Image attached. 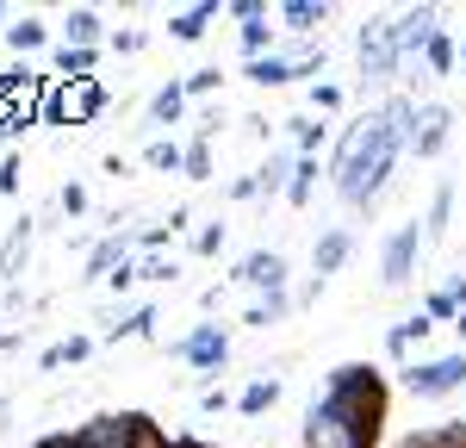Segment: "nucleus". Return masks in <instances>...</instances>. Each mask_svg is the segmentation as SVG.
<instances>
[{"mask_svg":"<svg viewBox=\"0 0 466 448\" xmlns=\"http://www.w3.org/2000/svg\"><path fill=\"white\" fill-rule=\"evenodd\" d=\"M410 137H417V100H404V94H392L380 112L355 118L342 131V144H336V162H329L336 168V193L349 206H373L386 193V181H392L398 156L410 149Z\"/></svg>","mask_w":466,"mask_h":448,"instance_id":"f257e3e1","label":"nucleus"},{"mask_svg":"<svg viewBox=\"0 0 466 448\" xmlns=\"http://www.w3.org/2000/svg\"><path fill=\"white\" fill-rule=\"evenodd\" d=\"M380 423H386V380L367 361H349L329 373V386L305 411V448H373Z\"/></svg>","mask_w":466,"mask_h":448,"instance_id":"f03ea898","label":"nucleus"},{"mask_svg":"<svg viewBox=\"0 0 466 448\" xmlns=\"http://www.w3.org/2000/svg\"><path fill=\"white\" fill-rule=\"evenodd\" d=\"M461 386H466V349L441 355V361H410V368H404V392H410V399H448V392H461Z\"/></svg>","mask_w":466,"mask_h":448,"instance_id":"7ed1b4c3","label":"nucleus"},{"mask_svg":"<svg viewBox=\"0 0 466 448\" xmlns=\"http://www.w3.org/2000/svg\"><path fill=\"white\" fill-rule=\"evenodd\" d=\"M355 56H360L367 81H386V75L404 69V56H398V44H392V19H367L355 32Z\"/></svg>","mask_w":466,"mask_h":448,"instance_id":"20e7f679","label":"nucleus"},{"mask_svg":"<svg viewBox=\"0 0 466 448\" xmlns=\"http://www.w3.org/2000/svg\"><path fill=\"white\" fill-rule=\"evenodd\" d=\"M417 256H423V219H404L392 237H386L380 280H386V287H410V274H417Z\"/></svg>","mask_w":466,"mask_h":448,"instance_id":"39448f33","label":"nucleus"},{"mask_svg":"<svg viewBox=\"0 0 466 448\" xmlns=\"http://www.w3.org/2000/svg\"><path fill=\"white\" fill-rule=\"evenodd\" d=\"M137 430H144L137 411H100L69 436V448H137Z\"/></svg>","mask_w":466,"mask_h":448,"instance_id":"423d86ee","label":"nucleus"},{"mask_svg":"<svg viewBox=\"0 0 466 448\" xmlns=\"http://www.w3.org/2000/svg\"><path fill=\"white\" fill-rule=\"evenodd\" d=\"M106 107V87L87 75V81H63L56 94H50V118H63V125H87V118H100Z\"/></svg>","mask_w":466,"mask_h":448,"instance_id":"0eeeda50","label":"nucleus"},{"mask_svg":"<svg viewBox=\"0 0 466 448\" xmlns=\"http://www.w3.org/2000/svg\"><path fill=\"white\" fill-rule=\"evenodd\" d=\"M435 32H441V13H435V6H404V13L392 19V44H398V56H404V63H410V56H423Z\"/></svg>","mask_w":466,"mask_h":448,"instance_id":"6e6552de","label":"nucleus"},{"mask_svg":"<svg viewBox=\"0 0 466 448\" xmlns=\"http://www.w3.org/2000/svg\"><path fill=\"white\" fill-rule=\"evenodd\" d=\"M175 355L187 361V368H199V373H218L224 361H230V336L218 331V324H199L193 336H180V342H175Z\"/></svg>","mask_w":466,"mask_h":448,"instance_id":"1a4fd4ad","label":"nucleus"},{"mask_svg":"<svg viewBox=\"0 0 466 448\" xmlns=\"http://www.w3.org/2000/svg\"><path fill=\"white\" fill-rule=\"evenodd\" d=\"M448 137H454V112L441 107V100H423V107H417V137H410V156H423V162H430V156H441V149H448Z\"/></svg>","mask_w":466,"mask_h":448,"instance_id":"9d476101","label":"nucleus"},{"mask_svg":"<svg viewBox=\"0 0 466 448\" xmlns=\"http://www.w3.org/2000/svg\"><path fill=\"white\" fill-rule=\"evenodd\" d=\"M237 280L261 287V293H287V256L280 249H249V256L237 261Z\"/></svg>","mask_w":466,"mask_h":448,"instance_id":"9b49d317","label":"nucleus"},{"mask_svg":"<svg viewBox=\"0 0 466 448\" xmlns=\"http://www.w3.org/2000/svg\"><path fill=\"white\" fill-rule=\"evenodd\" d=\"M349 256H355V230H349V224H329L318 243H311V274L323 280V274H336Z\"/></svg>","mask_w":466,"mask_h":448,"instance_id":"f8f14e48","label":"nucleus"},{"mask_svg":"<svg viewBox=\"0 0 466 448\" xmlns=\"http://www.w3.org/2000/svg\"><path fill=\"white\" fill-rule=\"evenodd\" d=\"M100 37H106V25H100L94 6H75L69 19H63V44H69V50H94Z\"/></svg>","mask_w":466,"mask_h":448,"instance_id":"ddd939ff","label":"nucleus"},{"mask_svg":"<svg viewBox=\"0 0 466 448\" xmlns=\"http://www.w3.org/2000/svg\"><path fill=\"white\" fill-rule=\"evenodd\" d=\"M274 13H280V19H287V32H299V37H311L323 19H329V6H323V0H280Z\"/></svg>","mask_w":466,"mask_h":448,"instance_id":"4468645a","label":"nucleus"},{"mask_svg":"<svg viewBox=\"0 0 466 448\" xmlns=\"http://www.w3.org/2000/svg\"><path fill=\"white\" fill-rule=\"evenodd\" d=\"M212 19H218V0H206V6H187V13H168V37H180V44H199Z\"/></svg>","mask_w":466,"mask_h":448,"instance_id":"2eb2a0df","label":"nucleus"},{"mask_svg":"<svg viewBox=\"0 0 466 448\" xmlns=\"http://www.w3.org/2000/svg\"><path fill=\"white\" fill-rule=\"evenodd\" d=\"M430 331H435L430 318H423V311H410L404 324H392V331H386V355H398V361H404V355H410V349H417Z\"/></svg>","mask_w":466,"mask_h":448,"instance_id":"dca6fc26","label":"nucleus"},{"mask_svg":"<svg viewBox=\"0 0 466 448\" xmlns=\"http://www.w3.org/2000/svg\"><path fill=\"white\" fill-rule=\"evenodd\" d=\"M280 405V380H249L243 392H237V411L243 417H261V411H274Z\"/></svg>","mask_w":466,"mask_h":448,"instance_id":"f3484780","label":"nucleus"},{"mask_svg":"<svg viewBox=\"0 0 466 448\" xmlns=\"http://www.w3.org/2000/svg\"><path fill=\"white\" fill-rule=\"evenodd\" d=\"M292 162H299V156L274 149V156H268V162L255 168V187H261V193H287V181H292Z\"/></svg>","mask_w":466,"mask_h":448,"instance_id":"a211bd4d","label":"nucleus"},{"mask_svg":"<svg viewBox=\"0 0 466 448\" xmlns=\"http://www.w3.org/2000/svg\"><path fill=\"white\" fill-rule=\"evenodd\" d=\"M448 212H454V187H435L430 212H423V243H441L448 237Z\"/></svg>","mask_w":466,"mask_h":448,"instance_id":"6ab92c4d","label":"nucleus"},{"mask_svg":"<svg viewBox=\"0 0 466 448\" xmlns=\"http://www.w3.org/2000/svg\"><path fill=\"white\" fill-rule=\"evenodd\" d=\"M417 63H423L430 75H454V69H461V50H454V37H448V32H435V37H430V50H423Z\"/></svg>","mask_w":466,"mask_h":448,"instance_id":"aec40b11","label":"nucleus"},{"mask_svg":"<svg viewBox=\"0 0 466 448\" xmlns=\"http://www.w3.org/2000/svg\"><path fill=\"white\" fill-rule=\"evenodd\" d=\"M25 249H32V219L13 224V237H6V249H0V274H6V280L25 268Z\"/></svg>","mask_w":466,"mask_h":448,"instance_id":"412c9836","label":"nucleus"},{"mask_svg":"<svg viewBox=\"0 0 466 448\" xmlns=\"http://www.w3.org/2000/svg\"><path fill=\"white\" fill-rule=\"evenodd\" d=\"M149 324H156V305H131V311H118L106 324V342H118V336H149Z\"/></svg>","mask_w":466,"mask_h":448,"instance_id":"4be33fe9","label":"nucleus"},{"mask_svg":"<svg viewBox=\"0 0 466 448\" xmlns=\"http://www.w3.org/2000/svg\"><path fill=\"white\" fill-rule=\"evenodd\" d=\"M311 187H318V156H299L287 181V206H311Z\"/></svg>","mask_w":466,"mask_h":448,"instance_id":"5701e85b","label":"nucleus"},{"mask_svg":"<svg viewBox=\"0 0 466 448\" xmlns=\"http://www.w3.org/2000/svg\"><path fill=\"white\" fill-rule=\"evenodd\" d=\"M187 112V87H156L149 94V125H175Z\"/></svg>","mask_w":466,"mask_h":448,"instance_id":"b1692460","label":"nucleus"},{"mask_svg":"<svg viewBox=\"0 0 466 448\" xmlns=\"http://www.w3.org/2000/svg\"><path fill=\"white\" fill-rule=\"evenodd\" d=\"M125 261V237H106L94 256H87V280H112V268Z\"/></svg>","mask_w":466,"mask_h":448,"instance_id":"393cba45","label":"nucleus"},{"mask_svg":"<svg viewBox=\"0 0 466 448\" xmlns=\"http://www.w3.org/2000/svg\"><path fill=\"white\" fill-rule=\"evenodd\" d=\"M287 311H292V299H287V293H268L261 305H249V318H243V324H249V331H268V324H280Z\"/></svg>","mask_w":466,"mask_h":448,"instance_id":"a878e982","label":"nucleus"},{"mask_svg":"<svg viewBox=\"0 0 466 448\" xmlns=\"http://www.w3.org/2000/svg\"><path fill=\"white\" fill-rule=\"evenodd\" d=\"M144 162H149V168H168V175H175V168H187V149H180L175 137H149Z\"/></svg>","mask_w":466,"mask_h":448,"instance_id":"bb28decb","label":"nucleus"},{"mask_svg":"<svg viewBox=\"0 0 466 448\" xmlns=\"http://www.w3.org/2000/svg\"><path fill=\"white\" fill-rule=\"evenodd\" d=\"M94 355V336H69V342H50L44 349V368H63V361H87Z\"/></svg>","mask_w":466,"mask_h":448,"instance_id":"cd10ccee","label":"nucleus"},{"mask_svg":"<svg viewBox=\"0 0 466 448\" xmlns=\"http://www.w3.org/2000/svg\"><path fill=\"white\" fill-rule=\"evenodd\" d=\"M94 56H100V50H69V44H63V50H56V69H63V81H87Z\"/></svg>","mask_w":466,"mask_h":448,"instance_id":"c85d7f7f","label":"nucleus"},{"mask_svg":"<svg viewBox=\"0 0 466 448\" xmlns=\"http://www.w3.org/2000/svg\"><path fill=\"white\" fill-rule=\"evenodd\" d=\"M292 137H299V156H318L323 137H329V125H318V118H292Z\"/></svg>","mask_w":466,"mask_h":448,"instance_id":"c756f323","label":"nucleus"},{"mask_svg":"<svg viewBox=\"0 0 466 448\" xmlns=\"http://www.w3.org/2000/svg\"><path fill=\"white\" fill-rule=\"evenodd\" d=\"M44 25H37V19H19V25H6V44H13V50H19V56H25V50H37V44H44Z\"/></svg>","mask_w":466,"mask_h":448,"instance_id":"7c9ffc66","label":"nucleus"},{"mask_svg":"<svg viewBox=\"0 0 466 448\" xmlns=\"http://www.w3.org/2000/svg\"><path fill=\"white\" fill-rule=\"evenodd\" d=\"M187 175H193V181H212V144H206V137L187 144Z\"/></svg>","mask_w":466,"mask_h":448,"instance_id":"2f4dec72","label":"nucleus"},{"mask_svg":"<svg viewBox=\"0 0 466 448\" xmlns=\"http://www.w3.org/2000/svg\"><path fill=\"white\" fill-rule=\"evenodd\" d=\"M56 206H63L69 219H81V212H87V187H81V181H69L63 193H56Z\"/></svg>","mask_w":466,"mask_h":448,"instance_id":"473e14b6","label":"nucleus"},{"mask_svg":"<svg viewBox=\"0 0 466 448\" xmlns=\"http://www.w3.org/2000/svg\"><path fill=\"white\" fill-rule=\"evenodd\" d=\"M193 249H199V256H218V249H224V224H206V230H199V243H193Z\"/></svg>","mask_w":466,"mask_h":448,"instance_id":"72a5a7b5","label":"nucleus"},{"mask_svg":"<svg viewBox=\"0 0 466 448\" xmlns=\"http://www.w3.org/2000/svg\"><path fill=\"white\" fill-rule=\"evenodd\" d=\"M218 81H224L218 69H193V75H187V94H212Z\"/></svg>","mask_w":466,"mask_h":448,"instance_id":"f704fd0d","label":"nucleus"},{"mask_svg":"<svg viewBox=\"0 0 466 448\" xmlns=\"http://www.w3.org/2000/svg\"><path fill=\"white\" fill-rule=\"evenodd\" d=\"M311 107H318V112H336V107H342V87H329V81H323V87H311Z\"/></svg>","mask_w":466,"mask_h":448,"instance_id":"c9c22d12","label":"nucleus"},{"mask_svg":"<svg viewBox=\"0 0 466 448\" xmlns=\"http://www.w3.org/2000/svg\"><path fill=\"white\" fill-rule=\"evenodd\" d=\"M137 280H144V274H137V268H131V261H118V274H112L106 287H112V293H131V287H137Z\"/></svg>","mask_w":466,"mask_h":448,"instance_id":"e433bc0d","label":"nucleus"},{"mask_svg":"<svg viewBox=\"0 0 466 448\" xmlns=\"http://www.w3.org/2000/svg\"><path fill=\"white\" fill-rule=\"evenodd\" d=\"M0 193H19V156H0Z\"/></svg>","mask_w":466,"mask_h":448,"instance_id":"4c0bfd02","label":"nucleus"},{"mask_svg":"<svg viewBox=\"0 0 466 448\" xmlns=\"http://www.w3.org/2000/svg\"><path fill=\"white\" fill-rule=\"evenodd\" d=\"M137 448H175V443H168V436H162V430H156V423L144 417V430H137Z\"/></svg>","mask_w":466,"mask_h":448,"instance_id":"58836bf2","label":"nucleus"},{"mask_svg":"<svg viewBox=\"0 0 466 448\" xmlns=\"http://www.w3.org/2000/svg\"><path fill=\"white\" fill-rule=\"evenodd\" d=\"M112 50H125V56H131V50H144V32H112Z\"/></svg>","mask_w":466,"mask_h":448,"instance_id":"ea45409f","label":"nucleus"},{"mask_svg":"<svg viewBox=\"0 0 466 448\" xmlns=\"http://www.w3.org/2000/svg\"><path fill=\"white\" fill-rule=\"evenodd\" d=\"M37 448H69V436H44V443H37Z\"/></svg>","mask_w":466,"mask_h":448,"instance_id":"a19ab883","label":"nucleus"},{"mask_svg":"<svg viewBox=\"0 0 466 448\" xmlns=\"http://www.w3.org/2000/svg\"><path fill=\"white\" fill-rule=\"evenodd\" d=\"M454 331H461V349H466V311H461V318H454Z\"/></svg>","mask_w":466,"mask_h":448,"instance_id":"79ce46f5","label":"nucleus"},{"mask_svg":"<svg viewBox=\"0 0 466 448\" xmlns=\"http://www.w3.org/2000/svg\"><path fill=\"white\" fill-rule=\"evenodd\" d=\"M461 75H466V50H461Z\"/></svg>","mask_w":466,"mask_h":448,"instance_id":"37998d69","label":"nucleus"},{"mask_svg":"<svg viewBox=\"0 0 466 448\" xmlns=\"http://www.w3.org/2000/svg\"><path fill=\"white\" fill-rule=\"evenodd\" d=\"M0 411H6V399H0Z\"/></svg>","mask_w":466,"mask_h":448,"instance_id":"c03bdc74","label":"nucleus"},{"mask_svg":"<svg viewBox=\"0 0 466 448\" xmlns=\"http://www.w3.org/2000/svg\"><path fill=\"white\" fill-rule=\"evenodd\" d=\"M0 336H6V331H0Z\"/></svg>","mask_w":466,"mask_h":448,"instance_id":"a18cd8bd","label":"nucleus"}]
</instances>
